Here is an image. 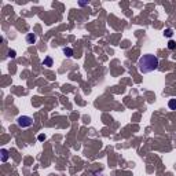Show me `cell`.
I'll use <instances>...</instances> for the list:
<instances>
[{
  "mask_svg": "<svg viewBox=\"0 0 176 176\" xmlns=\"http://www.w3.org/2000/svg\"><path fill=\"white\" fill-rule=\"evenodd\" d=\"M158 58L155 57V55H151V54H146L143 57L139 58V61H138V69H139L140 73H150L153 70H157L158 69Z\"/></svg>",
  "mask_w": 176,
  "mask_h": 176,
  "instance_id": "6da1fadb",
  "label": "cell"
},
{
  "mask_svg": "<svg viewBox=\"0 0 176 176\" xmlns=\"http://www.w3.org/2000/svg\"><path fill=\"white\" fill-rule=\"evenodd\" d=\"M17 124L19 128H29L33 125V118L29 117V116H19L17 118Z\"/></svg>",
  "mask_w": 176,
  "mask_h": 176,
  "instance_id": "7a4b0ae2",
  "label": "cell"
},
{
  "mask_svg": "<svg viewBox=\"0 0 176 176\" xmlns=\"http://www.w3.org/2000/svg\"><path fill=\"white\" fill-rule=\"evenodd\" d=\"M26 43H28V44H35V43H36V35L28 33V35H26Z\"/></svg>",
  "mask_w": 176,
  "mask_h": 176,
  "instance_id": "3957f363",
  "label": "cell"
},
{
  "mask_svg": "<svg viewBox=\"0 0 176 176\" xmlns=\"http://www.w3.org/2000/svg\"><path fill=\"white\" fill-rule=\"evenodd\" d=\"M63 54H65L67 58H72L73 57V50L70 48V47H65V48H63Z\"/></svg>",
  "mask_w": 176,
  "mask_h": 176,
  "instance_id": "277c9868",
  "label": "cell"
},
{
  "mask_svg": "<svg viewBox=\"0 0 176 176\" xmlns=\"http://www.w3.org/2000/svg\"><path fill=\"white\" fill-rule=\"evenodd\" d=\"M0 153H1V161H3V162H6V161L8 160V151L6 150V149H1V151H0Z\"/></svg>",
  "mask_w": 176,
  "mask_h": 176,
  "instance_id": "5b68a950",
  "label": "cell"
},
{
  "mask_svg": "<svg viewBox=\"0 0 176 176\" xmlns=\"http://www.w3.org/2000/svg\"><path fill=\"white\" fill-rule=\"evenodd\" d=\"M168 106H169V109L171 110H176V99H169Z\"/></svg>",
  "mask_w": 176,
  "mask_h": 176,
  "instance_id": "8992f818",
  "label": "cell"
},
{
  "mask_svg": "<svg viewBox=\"0 0 176 176\" xmlns=\"http://www.w3.org/2000/svg\"><path fill=\"white\" fill-rule=\"evenodd\" d=\"M43 65L44 66H52V58L51 57H47L44 61H43Z\"/></svg>",
  "mask_w": 176,
  "mask_h": 176,
  "instance_id": "52a82bcc",
  "label": "cell"
},
{
  "mask_svg": "<svg viewBox=\"0 0 176 176\" xmlns=\"http://www.w3.org/2000/svg\"><path fill=\"white\" fill-rule=\"evenodd\" d=\"M168 48H169V50H175V48H176V43L173 42V40H171V42L168 43Z\"/></svg>",
  "mask_w": 176,
  "mask_h": 176,
  "instance_id": "ba28073f",
  "label": "cell"
},
{
  "mask_svg": "<svg viewBox=\"0 0 176 176\" xmlns=\"http://www.w3.org/2000/svg\"><path fill=\"white\" fill-rule=\"evenodd\" d=\"M164 35H165L166 37H171L172 35H173V30H172V29H165V32H164Z\"/></svg>",
  "mask_w": 176,
  "mask_h": 176,
  "instance_id": "9c48e42d",
  "label": "cell"
},
{
  "mask_svg": "<svg viewBox=\"0 0 176 176\" xmlns=\"http://www.w3.org/2000/svg\"><path fill=\"white\" fill-rule=\"evenodd\" d=\"M8 57H10V58H15V51H14V50H10V51H8Z\"/></svg>",
  "mask_w": 176,
  "mask_h": 176,
  "instance_id": "30bf717a",
  "label": "cell"
},
{
  "mask_svg": "<svg viewBox=\"0 0 176 176\" xmlns=\"http://www.w3.org/2000/svg\"><path fill=\"white\" fill-rule=\"evenodd\" d=\"M46 139V136L44 135H39V140H44Z\"/></svg>",
  "mask_w": 176,
  "mask_h": 176,
  "instance_id": "8fae6325",
  "label": "cell"
}]
</instances>
